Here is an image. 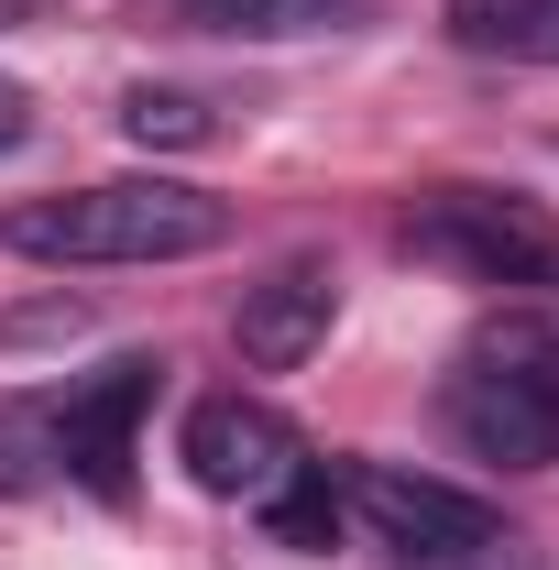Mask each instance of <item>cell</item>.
<instances>
[{
	"label": "cell",
	"instance_id": "7",
	"mask_svg": "<svg viewBox=\"0 0 559 570\" xmlns=\"http://www.w3.org/2000/svg\"><path fill=\"white\" fill-rule=\"evenodd\" d=\"M330 318H341V275L296 253V264H275V275L242 296L231 330H242V362H253V373H296V362L330 341Z\"/></svg>",
	"mask_w": 559,
	"mask_h": 570
},
{
	"label": "cell",
	"instance_id": "13",
	"mask_svg": "<svg viewBox=\"0 0 559 570\" xmlns=\"http://www.w3.org/2000/svg\"><path fill=\"white\" fill-rule=\"evenodd\" d=\"M22 132H33V88H11V77H0V154H11Z\"/></svg>",
	"mask_w": 559,
	"mask_h": 570
},
{
	"label": "cell",
	"instance_id": "11",
	"mask_svg": "<svg viewBox=\"0 0 559 570\" xmlns=\"http://www.w3.org/2000/svg\"><path fill=\"white\" fill-rule=\"evenodd\" d=\"M56 483V428H45V395L33 406H0V494H45Z\"/></svg>",
	"mask_w": 559,
	"mask_h": 570
},
{
	"label": "cell",
	"instance_id": "12",
	"mask_svg": "<svg viewBox=\"0 0 559 570\" xmlns=\"http://www.w3.org/2000/svg\"><path fill=\"white\" fill-rule=\"evenodd\" d=\"M121 132L133 142H209V110H198L187 88H133V99H121Z\"/></svg>",
	"mask_w": 559,
	"mask_h": 570
},
{
	"label": "cell",
	"instance_id": "2",
	"mask_svg": "<svg viewBox=\"0 0 559 570\" xmlns=\"http://www.w3.org/2000/svg\"><path fill=\"white\" fill-rule=\"evenodd\" d=\"M439 417L493 472H559V330L549 318L472 330L450 384H439Z\"/></svg>",
	"mask_w": 559,
	"mask_h": 570
},
{
	"label": "cell",
	"instance_id": "5",
	"mask_svg": "<svg viewBox=\"0 0 559 570\" xmlns=\"http://www.w3.org/2000/svg\"><path fill=\"white\" fill-rule=\"evenodd\" d=\"M154 384L165 362H99L77 373L67 395H45V428H56V483H88V494H133V450L143 417H154Z\"/></svg>",
	"mask_w": 559,
	"mask_h": 570
},
{
	"label": "cell",
	"instance_id": "9",
	"mask_svg": "<svg viewBox=\"0 0 559 570\" xmlns=\"http://www.w3.org/2000/svg\"><path fill=\"white\" fill-rule=\"evenodd\" d=\"M253 515H264V538H275V549H330V538H341V472H330V461H307V472H285Z\"/></svg>",
	"mask_w": 559,
	"mask_h": 570
},
{
	"label": "cell",
	"instance_id": "6",
	"mask_svg": "<svg viewBox=\"0 0 559 570\" xmlns=\"http://www.w3.org/2000/svg\"><path fill=\"white\" fill-rule=\"evenodd\" d=\"M176 461H187V483L219 504H264L285 483V472H307V439L285 428V406H264V395H198L187 406V439H176Z\"/></svg>",
	"mask_w": 559,
	"mask_h": 570
},
{
	"label": "cell",
	"instance_id": "15",
	"mask_svg": "<svg viewBox=\"0 0 559 570\" xmlns=\"http://www.w3.org/2000/svg\"><path fill=\"white\" fill-rule=\"evenodd\" d=\"M22 11H33V0H0V33H11V22H22Z\"/></svg>",
	"mask_w": 559,
	"mask_h": 570
},
{
	"label": "cell",
	"instance_id": "3",
	"mask_svg": "<svg viewBox=\"0 0 559 570\" xmlns=\"http://www.w3.org/2000/svg\"><path fill=\"white\" fill-rule=\"evenodd\" d=\"M395 230L418 264H450L461 285H527V296L559 285V219L516 187H428V198H406Z\"/></svg>",
	"mask_w": 559,
	"mask_h": 570
},
{
	"label": "cell",
	"instance_id": "1",
	"mask_svg": "<svg viewBox=\"0 0 559 570\" xmlns=\"http://www.w3.org/2000/svg\"><path fill=\"white\" fill-rule=\"evenodd\" d=\"M0 242L22 264H187L231 242V209L187 176H110V187H67V198H22L0 219Z\"/></svg>",
	"mask_w": 559,
	"mask_h": 570
},
{
	"label": "cell",
	"instance_id": "10",
	"mask_svg": "<svg viewBox=\"0 0 559 570\" xmlns=\"http://www.w3.org/2000/svg\"><path fill=\"white\" fill-rule=\"evenodd\" d=\"M461 33L493 45V56H516V67H559V0H483Z\"/></svg>",
	"mask_w": 559,
	"mask_h": 570
},
{
	"label": "cell",
	"instance_id": "14",
	"mask_svg": "<svg viewBox=\"0 0 559 570\" xmlns=\"http://www.w3.org/2000/svg\"><path fill=\"white\" fill-rule=\"evenodd\" d=\"M461 570H516V549H493V560H461Z\"/></svg>",
	"mask_w": 559,
	"mask_h": 570
},
{
	"label": "cell",
	"instance_id": "4",
	"mask_svg": "<svg viewBox=\"0 0 559 570\" xmlns=\"http://www.w3.org/2000/svg\"><path fill=\"white\" fill-rule=\"evenodd\" d=\"M341 515H362V538L395 549L406 570H461V560L516 549L504 504L461 494V483H439V472H406V461H351L341 472Z\"/></svg>",
	"mask_w": 559,
	"mask_h": 570
},
{
	"label": "cell",
	"instance_id": "8",
	"mask_svg": "<svg viewBox=\"0 0 559 570\" xmlns=\"http://www.w3.org/2000/svg\"><path fill=\"white\" fill-rule=\"evenodd\" d=\"M362 0H176L187 33H219V45H296V33H341Z\"/></svg>",
	"mask_w": 559,
	"mask_h": 570
}]
</instances>
